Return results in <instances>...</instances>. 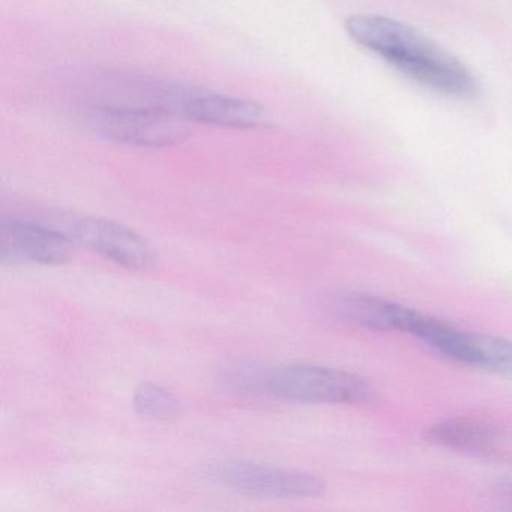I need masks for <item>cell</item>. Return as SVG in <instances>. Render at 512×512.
<instances>
[{"mask_svg":"<svg viewBox=\"0 0 512 512\" xmlns=\"http://www.w3.org/2000/svg\"><path fill=\"white\" fill-rule=\"evenodd\" d=\"M425 439L433 445L470 454H493L506 442L503 428L484 419L449 418L430 425Z\"/></svg>","mask_w":512,"mask_h":512,"instance_id":"cell-9","label":"cell"},{"mask_svg":"<svg viewBox=\"0 0 512 512\" xmlns=\"http://www.w3.org/2000/svg\"><path fill=\"white\" fill-rule=\"evenodd\" d=\"M73 244L82 245L130 271H149L157 265V251L136 230L101 217L68 218L55 226Z\"/></svg>","mask_w":512,"mask_h":512,"instance_id":"cell-5","label":"cell"},{"mask_svg":"<svg viewBox=\"0 0 512 512\" xmlns=\"http://www.w3.org/2000/svg\"><path fill=\"white\" fill-rule=\"evenodd\" d=\"M206 476L227 490L262 499H304L326 490L323 479L313 473L233 458L209 464Z\"/></svg>","mask_w":512,"mask_h":512,"instance_id":"cell-4","label":"cell"},{"mask_svg":"<svg viewBox=\"0 0 512 512\" xmlns=\"http://www.w3.org/2000/svg\"><path fill=\"white\" fill-rule=\"evenodd\" d=\"M346 31L359 46L424 88L460 100L475 97L478 86L466 65L412 26L388 17L353 16L346 20Z\"/></svg>","mask_w":512,"mask_h":512,"instance_id":"cell-1","label":"cell"},{"mask_svg":"<svg viewBox=\"0 0 512 512\" xmlns=\"http://www.w3.org/2000/svg\"><path fill=\"white\" fill-rule=\"evenodd\" d=\"M220 383L233 394L257 395L298 404H362L374 397L364 377L340 368L311 364L230 367Z\"/></svg>","mask_w":512,"mask_h":512,"instance_id":"cell-2","label":"cell"},{"mask_svg":"<svg viewBox=\"0 0 512 512\" xmlns=\"http://www.w3.org/2000/svg\"><path fill=\"white\" fill-rule=\"evenodd\" d=\"M451 361L512 377V341L460 329Z\"/></svg>","mask_w":512,"mask_h":512,"instance_id":"cell-10","label":"cell"},{"mask_svg":"<svg viewBox=\"0 0 512 512\" xmlns=\"http://www.w3.org/2000/svg\"><path fill=\"white\" fill-rule=\"evenodd\" d=\"M319 307L338 322L382 332H406L413 313L412 308L389 299L349 290L320 296Z\"/></svg>","mask_w":512,"mask_h":512,"instance_id":"cell-7","label":"cell"},{"mask_svg":"<svg viewBox=\"0 0 512 512\" xmlns=\"http://www.w3.org/2000/svg\"><path fill=\"white\" fill-rule=\"evenodd\" d=\"M83 122L97 136L134 148H166L191 134L187 118L148 103L97 104L86 110Z\"/></svg>","mask_w":512,"mask_h":512,"instance_id":"cell-3","label":"cell"},{"mask_svg":"<svg viewBox=\"0 0 512 512\" xmlns=\"http://www.w3.org/2000/svg\"><path fill=\"white\" fill-rule=\"evenodd\" d=\"M73 242L55 226L31 221H4L0 226V260L4 265H62Z\"/></svg>","mask_w":512,"mask_h":512,"instance_id":"cell-6","label":"cell"},{"mask_svg":"<svg viewBox=\"0 0 512 512\" xmlns=\"http://www.w3.org/2000/svg\"><path fill=\"white\" fill-rule=\"evenodd\" d=\"M182 113L191 122L235 130H257L272 122L266 110L254 101L196 88L185 100Z\"/></svg>","mask_w":512,"mask_h":512,"instance_id":"cell-8","label":"cell"},{"mask_svg":"<svg viewBox=\"0 0 512 512\" xmlns=\"http://www.w3.org/2000/svg\"><path fill=\"white\" fill-rule=\"evenodd\" d=\"M134 407L143 418L170 421L181 413V403L163 386L145 382L134 392Z\"/></svg>","mask_w":512,"mask_h":512,"instance_id":"cell-11","label":"cell"},{"mask_svg":"<svg viewBox=\"0 0 512 512\" xmlns=\"http://www.w3.org/2000/svg\"><path fill=\"white\" fill-rule=\"evenodd\" d=\"M491 502L496 503L497 508L512 511V482H506L494 488L491 493Z\"/></svg>","mask_w":512,"mask_h":512,"instance_id":"cell-12","label":"cell"}]
</instances>
